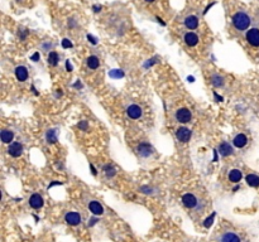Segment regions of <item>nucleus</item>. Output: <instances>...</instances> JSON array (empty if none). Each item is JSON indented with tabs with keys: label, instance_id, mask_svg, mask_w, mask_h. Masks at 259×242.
Segmentation results:
<instances>
[{
	"label": "nucleus",
	"instance_id": "obj_1",
	"mask_svg": "<svg viewBox=\"0 0 259 242\" xmlns=\"http://www.w3.org/2000/svg\"><path fill=\"white\" fill-rule=\"evenodd\" d=\"M233 25L238 30H245L248 29V27L250 25V18L248 14L243 13V11H239L233 15Z\"/></svg>",
	"mask_w": 259,
	"mask_h": 242
},
{
	"label": "nucleus",
	"instance_id": "obj_2",
	"mask_svg": "<svg viewBox=\"0 0 259 242\" xmlns=\"http://www.w3.org/2000/svg\"><path fill=\"white\" fill-rule=\"evenodd\" d=\"M247 40L250 46L259 47V29L251 28L250 30H248L247 32Z\"/></svg>",
	"mask_w": 259,
	"mask_h": 242
},
{
	"label": "nucleus",
	"instance_id": "obj_3",
	"mask_svg": "<svg viewBox=\"0 0 259 242\" xmlns=\"http://www.w3.org/2000/svg\"><path fill=\"white\" fill-rule=\"evenodd\" d=\"M176 119L179 121L181 124H186L189 123L191 120V111L186 107H182V109H178L177 112H176Z\"/></svg>",
	"mask_w": 259,
	"mask_h": 242
},
{
	"label": "nucleus",
	"instance_id": "obj_4",
	"mask_svg": "<svg viewBox=\"0 0 259 242\" xmlns=\"http://www.w3.org/2000/svg\"><path fill=\"white\" fill-rule=\"evenodd\" d=\"M176 136L181 143H187L191 139V131L187 127H179L176 132Z\"/></svg>",
	"mask_w": 259,
	"mask_h": 242
},
{
	"label": "nucleus",
	"instance_id": "obj_5",
	"mask_svg": "<svg viewBox=\"0 0 259 242\" xmlns=\"http://www.w3.org/2000/svg\"><path fill=\"white\" fill-rule=\"evenodd\" d=\"M182 203L186 205L187 208H195L197 205V199L196 197L191 194V193H186L183 197H182Z\"/></svg>",
	"mask_w": 259,
	"mask_h": 242
},
{
	"label": "nucleus",
	"instance_id": "obj_6",
	"mask_svg": "<svg viewBox=\"0 0 259 242\" xmlns=\"http://www.w3.org/2000/svg\"><path fill=\"white\" fill-rule=\"evenodd\" d=\"M64 219H66V222L71 226H77L81 222V217L77 212H68L66 215V217H64Z\"/></svg>",
	"mask_w": 259,
	"mask_h": 242
},
{
	"label": "nucleus",
	"instance_id": "obj_7",
	"mask_svg": "<svg viewBox=\"0 0 259 242\" xmlns=\"http://www.w3.org/2000/svg\"><path fill=\"white\" fill-rule=\"evenodd\" d=\"M8 153L11 156H14V158H18V156H20L21 153H23V146H21L20 143H17V141L15 143H11L9 149H8Z\"/></svg>",
	"mask_w": 259,
	"mask_h": 242
},
{
	"label": "nucleus",
	"instance_id": "obj_8",
	"mask_svg": "<svg viewBox=\"0 0 259 242\" xmlns=\"http://www.w3.org/2000/svg\"><path fill=\"white\" fill-rule=\"evenodd\" d=\"M126 113L130 119H139L142 116V109L138 105H130L126 109Z\"/></svg>",
	"mask_w": 259,
	"mask_h": 242
},
{
	"label": "nucleus",
	"instance_id": "obj_9",
	"mask_svg": "<svg viewBox=\"0 0 259 242\" xmlns=\"http://www.w3.org/2000/svg\"><path fill=\"white\" fill-rule=\"evenodd\" d=\"M89 209H90V212L92 213V215H95V216H100V215H103V213H104V208H103V205L100 204L99 202H96V201L90 202V204H89Z\"/></svg>",
	"mask_w": 259,
	"mask_h": 242
},
{
	"label": "nucleus",
	"instance_id": "obj_10",
	"mask_svg": "<svg viewBox=\"0 0 259 242\" xmlns=\"http://www.w3.org/2000/svg\"><path fill=\"white\" fill-rule=\"evenodd\" d=\"M29 205L34 209H39L43 205V198L39 194H33L29 198Z\"/></svg>",
	"mask_w": 259,
	"mask_h": 242
},
{
	"label": "nucleus",
	"instance_id": "obj_11",
	"mask_svg": "<svg viewBox=\"0 0 259 242\" xmlns=\"http://www.w3.org/2000/svg\"><path fill=\"white\" fill-rule=\"evenodd\" d=\"M138 153L139 155H142L143 158H147V156H149L150 154L153 153V149L152 146H150L149 144H146V143H143L138 146Z\"/></svg>",
	"mask_w": 259,
	"mask_h": 242
},
{
	"label": "nucleus",
	"instance_id": "obj_12",
	"mask_svg": "<svg viewBox=\"0 0 259 242\" xmlns=\"http://www.w3.org/2000/svg\"><path fill=\"white\" fill-rule=\"evenodd\" d=\"M247 143H248V138L244 134H238L233 140V144L236 148H244L247 145Z\"/></svg>",
	"mask_w": 259,
	"mask_h": 242
},
{
	"label": "nucleus",
	"instance_id": "obj_13",
	"mask_svg": "<svg viewBox=\"0 0 259 242\" xmlns=\"http://www.w3.org/2000/svg\"><path fill=\"white\" fill-rule=\"evenodd\" d=\"M185 42H186V44L189 46V47H195L197 43H198V37L195 34V33H187L185 35Z\"/></svg>",
	"mask_w": 259,
	"mask_h": 242
},
{
	"label": "nucleus",
	"instance_id": "obj_14",
	"mask_svg": "<svg viewBox=\"0 0 259 242\" xmlns=\"http://www.w3.org/2000/svg\"><path fill=\"white\" fill-rule=\"evenodd\" d=\"M15 76L18 78V81L23 82L28 78V69L24 66H19L15 68Z\"/></svg>",
	"mask_w": 259,
	"mask_h": 242
},
{
	"label": "nucleus",
	"instance_id": "obj_15",
	"mask_svg": "<svg viewBox=\"0 0 259 242\" xmlns=\"http://www.w3.org/2000/svg\"><path fill=\"white\" fill-rule=\"evenodd\" d=\"M185 25L189 28V29H196L198 25V19L195 15H189L185 19Z\"/></svg>",
	"mask_w": 259,
	"mask_h": 242
},
{
	"label": "nucleus",
	"instance_id": "obj_16",
	"mask_svg": "<svg viewBox=\"0 0 259 242\" xmlns=\"http://www.w3.org/2000/svg\"><path fill=\"white\" fill-rule=\"evenodd\" d=\"M233 146L230 145V144H228V143H222V144H220V146H219V153L222 155V156H228V155H231L233 154Z\"/></svg>",
	"mask_w": 259,
	"mask_h": 242
},
{
	"label": "nucleus",
	"instance_id": "obj_17",
	"mask_svg": "<svg viewBox=\"0 0 259 242\" xmlns=\"http://www.w3.org/2000/svg\"><path fill=\"white\" fill-rule=\"evenodd\" d=\"M241 172L239 169H233V170H230V173H229V180L230 182H233V183H238L241 180Z\"/></svg>",
	"mask_w": 259,
	"mask_h": 242
},
{
	"label": "nucleus",
	"instance_id": "obj_18",
	"mask_svg": "<svg viewBox=\"0 0 259 242\" xmlns=\"http://www.w3.org/2000/svg\"><path fill=\"white\" fill-rule=\"evenodd\" d=\"M221 242H240V238L238 237V234H235L233 232H226L221 237Z\"/></svg>",
	"mask_w": 259,
	"mask_h": 242
},
{
	"label": "nucleus",
	"instance_id": "obj_19",
	"mask_svg": "<svg viewBox=\"0 0 259 242\" xmlns=\"http://www.w3.org/2000/svg\"><path fill=\"white\" fill-rule=\"evenodd\" d=\"M0 138H2V141L4 144H9L14 138V134L10 130H3L2 134H0Z\"/></svg>",
	"mask_w": 259,
	"mask_h": 242
},
{
	"label": "nucleus",
	"instance_id": "obj_20",
	"mask_svg": "<svg viewBox=\"0 0 259 242\" xmlns=\"http://www.w3.org/2000/svg\"><path fill=\"white\" fill-rule=\"evenodd\" d=\"M245 180L248 183V186H250V187H254V188L259 187V177L255 174H248Z\"/></svg>",
	"mask_w": 259,
	"mask_h": 242
},
{
	"label": "nucleus",
	"instance_id": "obj_21",
	"mask_svg": "<svg viewBox=\"0 0 259 242\" xmlns=\"http://www.w3.org/2000/svg\"><path fill=\"white\" fill-rule=\"evenodd\" d=\"M99 65H100V61H99V58H97L96 56H91V57H89V58H87V66H89V68L96 69L99 67Z\"/></svg>",
	"mask_w": 259,
	"mask_h": 242
},
{
	"label": "nucleus",
	"instance_id": "obj_22",
	"mask_svg": "<svg viewBox=\"0 0 259 242\" xmlns=\"http://www.w3.org/2000/svg\"><path fill=\"white\" fill-rule=\"evenodd\" d=\"M211 83L215 87H221V86H224V78L219 75H214L211 77Z\"/></svg>",
	"mask_w": 259,
	"mask_h": 242
},
{
	"label": "nucleus",
	"instance_id": "obj_23",
	"mask_svg": "<svg viewBox=\"0 0 259 242\" xmlns=\"http://www.w3.org/2000/svg\"><path fill=\"white\" fill-rule=\"evenodd\" d=\"M58 61H60L58 59V54H57L56 52H51L48 54V63L51 66H56L57 63H58Z\"/></svg>",
	"mask_w": 259,
	"mask_h": 242
},
{
	"label": "nucleus",
	"instance_id": "obj_24",
	"mask_svg": "<svg viewBox=\"0 0 259 242\" xmlns=\"http://www.w3.org/2000/svg\"><path fill=\"white\" fill-rule=\"evenodd\" d=\"M47 141L49 144H53V143H56L57 141V134H56V130H49L48 132H47Z\"/></svg>",
	"mask_w": 259,
	"mask_h": 242
},
{
	"label": "nucleus",
	"instance_id": "obj_25",
	"mask_svg": "<svg viewBox=\"0 0 259 242\" xmlns=\"http://www.w3.org/2000/svg\"><path fill=\"white\" fill-rule=\"evenodd\" d=\"M104 170H105V174H106L107 178H111V177H114L115 174H116V170H115V168L113 165H110V164L106 165L104 168Z\"/></svg>",
	"mask_w": 259,
	"mask_h": 242
},
{
	"label": "nucleus",
	"instance_id": "obj_26",
	"mask_svg": "<svg viewBox=\"0 0 259 242\" xmlns=\"http://www.w3.org/2000/svg\"><path fill=\"white\" fill-rule=\"evenodd\" d=\"M109 76L111 78H121V77H124V72L120 69H113L109 72Z\"/></svg>",
	"mask_w": 259,
	"mask_h": 242
},
{
	"label": "nucleus",
	"instance_id": "obj_27",
	"mask_svg": "<svg viewBox=\"0 0 259 242\" xmlns=\"http://www.w3.org/2000/svg\"><path fill=\"white\" fill-rule=\"evenodd\" d=\"M215 216H216V213H212V215H210L206 219H205V222H204V226L206 227V228H210V227L212 226V222H214V218H215Z\"/></svg>",
	"mask_w": 259,
	"mask_h": 242
},
{
	"label": "nucleus",
	"instance_id": "obj_28",
	"mask_svg": "<svg viewBox=\"0 0 259 242\" xmlns=\"http://www.w3.org/2000/svg\"><path fill=\"white\" fill-rule=\"evenodd\" d=\"M62 47L63 48H72V42H71L70 39H67V38H64L62 40Z\"/></svg>",
	"mask_w": 259,
	"mask_h": 242
},
{
	"label": "nucleus",
	"instance_id": "obj_29",
	"mask_svg": "<svg viewBox=\"0 0 259 242\" xmlns=\"http://www.w3.org/2000/svg\"><path fill=\"white\" fill-rule=\"evenodd\" d=\"M78 127L82 130H87V123H86V121H81V123L78 124Z\"/></svg>",
	"mask_w": 259,
	"mask_h": 242
},
{
	"label": "nucleus",
	"instance_id": "obj_30",
	"mask_svg": "<svg viewBox=\"0 0 259 242\" xmlns=\"http://www.w3.org/2000/svg\"><path fill=\"white\" fill-rule=\"evenodd\" d=\"M87 39H89V40L91 42V43H92V44H96V43H97V40H96V38H95V37H92V35H91V34H87Z\"/></svg>",
	"mask_w": 259,
	"mask_h": 242
},
{
	"label": "nucleus",
	"instance_id": "obj_31",
	"mask_svg": "<svg viewBox=\"0 0 259 242\" xmlns=\"http://www.w3.org/2000/svg\"><path fill=\"white\" fill-rule=\"evenodd\" d=\"M32 61H34V62H37L38 59H39V53H34L33 56H32V58H31Z\"/></svg>",
	"mask_w": 259,
	"mask_h": 242
},
{
	"label": "nucleus",
	"instance_id": "obj_32",
	"mask_svg": "<svg viewBox=\"0 0 259 242\" xmlns=\"http://www.w3.org/2000/svg\"><path fill=\"white\" fill-rule=\"evenodd\" d=\"M66 68H67L68 72H71V71H72V66L70 65V61H67V62H66Z\"/></svg>",
	"mask_w": 259,
	"mask_h": 242
},
{
	"label": "nucleus",
	"instance_id": "obj_33",
	"mask_svg": "<svg viewBox=\"0 0 259 242\" xmlns=\"http://www.w3.org/2000/svg\"><path fill=\"white\" fill-rule=\"evenodd\" d=\"M214 96H215V98H216V101H219V102H221V101H222V97H221V96H219V95L216 94V92L214 94Z\"/></svg>",
	"mask_w": 259,
	"mask_h": 242
},
{
	"label": "nucleus",
	"instance_id": "obj_34",
	"mask_svg": "<svg viewBox=\"0 0 259 242\" xmlns=\"http://www.w3.org/2000/svg\"><path fill=\"white\" fill-rule=\"evenodd\" d=\"M97 222V218H92V219H90V222H89V226H93Z\"/></svg>",
	"mask_w": 259,
	"mask_h": 242
},
{
	"label": "nucleus",
	"instance_id": "obj_35",
	"mask_svg": "<svg viewBox=\"0 0 259 242\" xmlns=\"http://www.w3.org/2000/svg\"><path fill=\"white\" fill-rule=\"evenodd\" d=\"M93 10H95L96 13H99L100 10H101V6H100V5H95V6H93Z\"/></svg>",
	"mask_w": 259,
	"mask_h": 242
},
{
	"label": "nucleus",
	"instance_id": "obj_36",
	"mask_svg": "<svg viewBox=\"0 0 259 242\" xmlns=\"http://www.w3.org/2000/svg\"><path fill=\"white\" fill-rule=\"evenodd\" d=\"M90 169H91L92 174H93V175H96V170H95V168H93V165H90Z\"/></svg>",
	"mask_w": 259,
	"mask_h": 242
},
{
	"label": "nucleus",
	"instance_id": "obj_37",
	"mask_svg": "<svg viewBox=\"0 0 259 242\" xmlns=\"http://www.w3.org/2000/svg\"><path fill=\"white\" fill-rule=\"evenodd\" d=\"M147 3H152V2H154V0H146Z\"/></svg>",
	"mask_w": 259,
	"mask_h": 242
}]
</instances>
